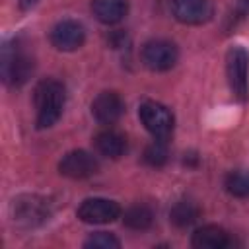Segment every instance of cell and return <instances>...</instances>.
I'll return each instance as SVG.
<instances>
[{
    "label": "cell",
    "mask_w": 249,
    "mask_h": 249,
    "mask_svg": "<svg viewBox=\"0 0 249 249\" xmlns=\"http://www.w3.org/2000/svg\"><path fill=\"white\" fill-rule=\"evenodd\" d=\"M91 12L101 23L113 25V23H119L126 16L128 2L126 0H93Z\"/></svg>",
    "instance_id": "cell-12"
},
{
    "label": "cell",
    "mask_w": 249,
    "mask_h": 249,
    "mask_svg": "<svg viewBox=\"0 0 249 249\" xmlns=\"http://www.w3.org/2000/svg\"><path fill=\"white\" fill-rule=\"evenodd\" d=\"M84 247H93V249H119L121 247V241L113 235V233H107V231H95L91 233L86 241H84Z\"/></svg>",
    "instance_id": "cell-19"
},
{
    "label": "cell",
    "mask_w": 249,
    "mask_h": 249,
    "mask_svg": "<svg viewBox=\"0 0 249 249\" xmlns=\"http://www.w3.org/2000/svg\"><path fill=\"white\" fill-rule=\"evenodd\" d=\"M226 76L235 99H249V53L245 47L235 45L226 53Z\"/></svg>",
    "instance_id": "cell-2"
},
{
    "label": "cell",
    "mask_w": 249,
    "mask_h": 249,
    "mask_svg": "<svg viewBox=\"0 0 249 249\" xmlns=\"http://www.w3.org/2000/svg\"><path fill=\"white\" fill-rule=\"evenodd\" d=\"M191 243L196 249H224L230 245V237L218 226H202L193 233Z\"/></svg>",
    "instance_id": "cell-13"
},
{
    "label": "cell",
    "mask_w": 249,
    "mask_h": 249,
    "mask_svg": "<svg viewBox=\"0 0 249 249\" xmlns=\"http://www.w3.org/2000/svg\"><path fill=\"white\" fill-rule=\"evenodd\" d=\"M144 161L150 167H161L167 161V140H154L144 150Z\"/></svg>",
    "instance_id": "cell-18"
},
{
    "label": "cell",
    "mask_w": 249,
    "mask_h": 249,
    "mask_svg": "<svg viewBox=\"0 0 249 249\" xmlns=\"http://www.w3.org/2000/svg\"><path fill=\"white\" fill-rule=\"evenodd\" d=\"M124 113V103L115 91H101L91 103V115L101 124H113Z\"/></svg>",
    "instance_id": "cell-11"
},
{
    "label": "cell",
    "mask_w": 249,
    "mask_h": 249,
    "mask_svg": "<svg viewBox=\"0 0 249 249\" xmlns=\"http://www.w3.org/2000/svg\"><path fill=\"white\" fill-rule=\"evenodd\" d=\"M138 117L146 126V130L156 140H167L171 136L175 121H173V113L165 105L158 101H144L138 107Z\"/></svg>",
    "instance_id": "cell-4"
},
{
    "label": "cell",
    "mask_w": 249,
    "mask_h": 249,
    "mask_svg": "<svg viewBox=\"0 0 249 249\" xmlns=\"http://www.w3.org/2000/svg\"><path fill=\"white\" fill-rule=\"evenodd\" d=\"M33 74V58L29 53L16 41L14 45H6L2 54V78L6 84L18 88L23 86Z\"/></svg>",
    "instance_id": "cell-3"
},
{
    "label": "cell",
    "mask_w": 249,
    "mask_h": 249,
    "mask_svg": "<svg viewBox=\"0 0 249 249\" xmlns=\"http://www.w3.org/2000/svg\"><path fill=\"white\" fill-rule=\"evenodd\" d=\"M37 2H39V0H19V4H21V8H23V10H29V8H33Z\"/></svg>",
    "instance_id": "cell-21"
},
{
    "label": "cell",
    "mask_w": 249,
    "mask_h": 249,
    "mask_svg": "<svg viewBox=\"0 0 249 249\" xmlns=\"http://www.w3.org/2000/svg\"><path fill=\"white\" fill-rule=\"evenodd\" d=\"M121 216V206L109 198H86L78 208V218L86 224H109Z\"/></svg>",
    "instance_id": "cell-7"
},
{
    "label": "cell",
    "mask_w": 249,
    "mask_h": 249,
    "mask_svg": "<svg viewBox=\"0 0 249 249\" xmlns=\"http://www.w3.org/2000/svg\"><path fill=\"white\" fill-rule=\"evenodd\" d=\"M93 142H95V150H97L101 156L111 158V160L121 158V156L124 154V150H126V138H124L121 132L111 130V128L101 130V132L95 136Z\"/></svg>",
    "instance_id": "cell-14"
},
{
    "label": "cell",
    "mask_w": 249,
    "mask_h": 249,
    "mask_svg": "<svg viewBox=\"0 0 249 249\" xmlns=\"http://www.w3.org/2000/svg\"><path fill=\"white\" fill-rule=\"evenodd\" d=\"M86 41V29L76 19H62L51 29V43L58 51H76Z\"/></svg>",
    "instance_id": "cell-9"
},
{
    "label": "cell",
    "mask_w": 249,
    "mask_h": 249,
    "mask_svg": "<svg viewBox=\"0 0 249 249\" xmlns=\"http://www.w3.org/2000/svg\"><path fill=\"white\" fill-rule=\"evenodd\" d=\"M35 109H37V128H49L53 126L64 109L66 101V89L58 80H41L35 88Z\"/></svg>",
    "instance_id": "cell-1"
},
{
    "label": "cell",
    "mask_w": 249,
    "mask_h": 249,
    "mask_svg": "<svg viewBox=\"0 0 249 249\" xmlns=\"http://www.w3.org/2000/svg\"><path fill=\"white\" fill-rule=\"evenodd\" d=\"M12 212H14V222L25 228L43 224L45 220H49V214H51L47 200L35 195L18 196L12 204Z\"/></svg>",
    "instance_id": "cell-5"
},
{
    "label": "cell",
    "mask_w": 249,
    "mask_h": 249,
    "mask_svg": "<svg viewBox=\"0 0 249 249\" xmlns=\"http://www.w3.org/2000/svg\"><path fill=\"white\" fill-rule=\"evenodd\" d=\"M247 16H249V0H237L233 12L230 14V23H231V25H237V23H239L241 19H245Z\"/></svg>",
    "instance_id": "cell-20"
},
{
    "label": "cell",
    "mask_w": 249,
    "mask_h": 249,
    "mask_svg": "<svg viewBox=\"0 0 249 249\" xmlns=\"http://www.w3.org/2000/svg\"><path fill=\"white\" fill-rule=\"evenodd\" d=\"M97 169H99L97 160L89 152H86V150L68 152L60 160V163H58L60 175L70 177V179H86V177H91L93 173H97Z\"/></svg>",
    "instance_id": "cell-8"
},
{
    "label": "cell",
    "mask_w": 249,
    "mask_h": 249,
    "mask_svg": "<svg viewBox=\"0 0 249 249\" xmlns=\"http://www.w3.org/2000/svg\"><path fill=\"white\" fill-rule=\"evenodd\" d=\"M198 216H200V208L191 200H179L169 210V220L177 228H187V226L195 224L198 220Z\"/></svg>",
    "instance_id": "cell-15"
},
{
    "label": "cell",
    "mask_w": 249,
    "mask_h": 249,
    "mask_svg": "<svg viewBox=\"0 0 249 249\" xmlns=\"http://www.w3.org/2000/svg\"><path fill=\"white\" fill-rule=\"evenodd\" d=\"M171 12L181 23L198 25L212 18L214 8L210 0H171Z\"/></svg>",
    "instance_id": "cell-10"
},
{
    "label": "cell",
    "mask_w": 249,
    "mask_h": 249,
    "mask_svg": "<svg viewBox=\"0 0 249 249\" xmlns=\"http://www.w3.org/2000/svg\"><path fill=\"white\" fill-rule=\"evenodd\" d=\"M226 191L237 198H249V169H233L226 175Z\"/></svg>",
    "instance_id": "cell-17"
},
{
    "label": "cell",
    "mask_w": 249,
    "mask_h": 249,
    "mask_svg": "<svg viewBox=\"0 0 249 249\" xmlns=\"http://www.w3.org/2000/svg\"><path fill=\"white\" fill-rule=\"evenodd\" d=\"M177 47L165 39H152L142 47V62L154 72L169 70L177 62Z\"/></svg>",
    "instance_id": "cell-6"
},
{
    "label": "cell",
    "mask_w": 249,
    "mask_h": 249,
    "mask_svg": "<svg viewBox=\"0 0 249 249\" xmlns=\"http://www.w3.org/2000/svg\"><path fill=\"white\" fill-rule=\"evenodd\" d=\"M124 226L130 228V230H146L152 226L154 222V214L148 206L144 204H134L130 206L126 212H124V218H123Z\"/></svg>",
    "instance_id": "cell-16"
}]
</instances>
